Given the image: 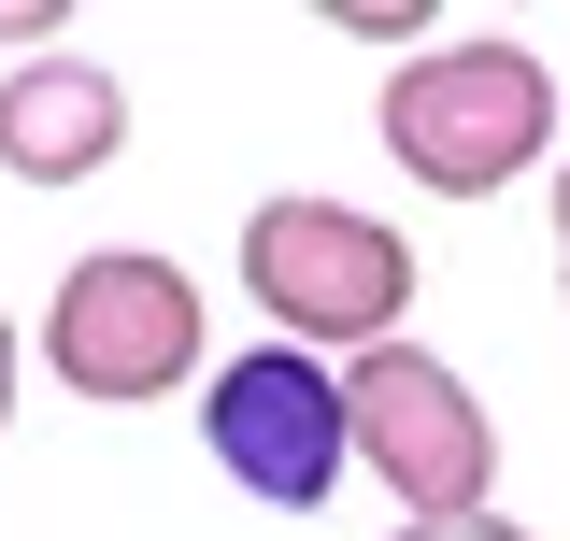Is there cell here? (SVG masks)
Listing matches in <instances>:
<instances>
[{
    "label": "cell",
    "instance_id": "277c9868",
    "mask_svg": "<svg viewBox=\"0 0 570 541\" xmlns=\"http://www.w3.org/2000/svg\"><path fill=\"white\" fill-rule=\"evenodd\" d=\"M343 427H356V471L400 499V528H428V513H499V427H485V400H471L456 356H428V342L356 356L343 371Z\"/></svg>",
    "mask_w": 570,
    "mask_h": 541
},
{
    "label": "cell",
    "instance_id": "7a4b0ae2",
    "mask_svg": "<svg viewBox=\"0 0 570 541\" xmlns=\"http://www.w3.org/2000/svg\"><path fill=\"white\" fill-rule=\"evenodd\" d=\"M243 299L272 314V342L356 371V356H385L400 314H414V243H400L385 214H356V200L272 186V200L243 214Z\"/></svg>",
    "mask_w": 570,
    "mask_h": 541
},
{
    "label": "cell",
    "instance_id": "52a82bcc",
    "mask_svg": "<svg viewBox=\"0 0 570 541\" xmlns=\"http://www.w3.org/2000/svg\"><path fill=\"white\" fill-rule=\"evenodd\" d=\"M14 58H58V0H0V71Z\"/></svg>",
    "mask_w": 570,
    "mask_h": 541
},
{
    "label": "cell",
    "instance_id": "3957f363",
    "mask_svg": "<svg viewBox=\"0 0 570 541\" xmlns=\"http://www.w3.org/2000/svg\"><path fill=\"white\" fill-rule=\"evenodd\" d=\"M43 371L100 413H142L171 385H214V314H200V270L157 257V243H100V257L58 270L43 299Z\"/></svg>",
    "mask_w": 570,
    "mask_h": 541
},
{
    "label": "cell",
    "instance_id": "ba28073f",
    "mask_svg": "<svg viewBox=\"0 0 570 541\" xmlns=\"http://www.w3.org/2000/svg\"><path fill=\"white\" fill-rule=\"evenodd\" d=\"M400 541H528L513 513H428V528H400Z\"/></svg>",
    "mask_w": 570,
    "mask_h": 541
},
{
    "label": "cell",
    "instance_id": "9c48e42d",
    "mask_svg": "<svg viewBox=\"0 0 570 541\" xmlns=\"http://www.w3.org/2000/svg\"><path fill=\"white\" fill-rule=\"evenodd\" d=\"M14 385H29V342H14V314H0V427H14Z\"/></svg>",
    "mask_w": 570,
    "mask_h": 541
},
{
    "label": "cell",
    "instance_id": "5b68a950",
    "mask_svg": "<svg viewBox=\"0 0 570 541\" xmlns=\"http://www.w3.org/2000/svg\"><path fill=\"white\" fill-rule=\"evenodd\" d=\"M200 442H214V471L243 484L257 513H328L343 471H356L343 371H328V356H299V342H243V356L200 385Z\"/></svg>",
    "mask_w": 570,
    "mask_h": 541
},
{
    "label": "cell",
    "instance_id": "30bf717a",
    "mask_svg": "<svg viewBox=\"0 0 570 541\" xmlns=\"http://www.w3.org/2000/svg\"><path fill=\"white\" fill-rule=\"evenodd\" d=\"M542 200H557V285H570V157L542 171Z\"/></svg>",
    "mask_w": 570,
    "mask_h": 541
},
{
    "label": "cell",
    "instance_id": "6da1fadb",
    "mask_svg": "<svg viewBox=\"0 0 570 541\" xmlns=\"http://www.w3.org/2000/svg\"><path fill=\"white\" fill-rule=\"evenodd\" d=\"M371 129L400 157V186H428V200H499V186L557 171V71L528 58V43H499V29H442L428 58L385 71Z\"/></svg>",
    "mask_w": 570,
    "mask_h": 541
},
{
    "label": "cell",
    "instance_id": "8992f818",
    "mask_svg": "<svg viewBox=\"0 0 570 541\" xmlns=\"http://www.w3.org/2000/svg\"><path fill=\"white\" fill-rule=\"evenodd\" d=\"M129 157V86L100 58H14L0 71V171L14 186H86V171H115Z\"/></svg>",
    "mask_w": 570,
    "mask_h": 541
}]
</instances>
